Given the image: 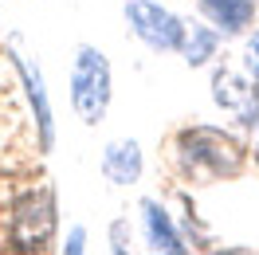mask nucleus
Returning a JSON list of instances; mask_svg holds the SVG:
<instances>
[{
  "instance_id": "39448f33",
  "label": "nucleus",
  "mask_w": 259,
  "mask_h": 255,
  "mask_svg": "<svg viewBox=\"0 0 259 255\" xmlns=\"http://www.w3.org/2000/svg\"><path fill=\"white\" fill-rule=\"evenodd\" d=\"M122 16H126L130 35L153 55H177L185 44V32H189V24L161 0H126Z\"/></svg>"
},
{
  "instance_id": "4468645a",
  "label": "nucleus",
  "mask_w": 259,
  "mask_h": 255,
  "mask_svg": "<svg viewBox=\"0 0 259 255\" xmlns=\"http://www.w3.org/2000/svg\"><path fill=\"white\" fill-rule=\"evenodd\" d=\"M251 149H255V165H259V134H255V145H251Z\"/></svg>"
},
{
  "instance_id": "7ed1b4c3",
  "label": "nucleus",
  "mask_w": 259,
  "mask_h": 255,
  "mask_svg": "<svg viewBox=\"0 0 259 255\" xmlns=\"http://www.w3.org/2000/svg\"><path fill=\"white\" fill-rule=\"evenodd\" d=\"M71 110L82 126H98L106 122L114 102V67L106 51L95 44H79L71 55Z\"/></svg>"
},
{
  "instance_id": "ddd939ff",
  "label": "nucleus",
  "mask_w": 259,
  "mask_h": 255,
  "mask_svg": "<svg viewBox=\"0 0 259 255\" xmlns=\"http://www.w3.org/2000/svg\"><path fill=\"white\" fill-rule=\"evenodd\" d=\"M59 251H63V255H82V251H87V228H82V224H71V228H67Z\"/></svg>"
},
{
  "instance_id": "f8f14e48",
  "label": "nucleus",
  "mask_w": 259,
  "mask_h": 255,
  "mask_svg": "<svg viewBox=\"0 0 259 255\" xmlns=\"http://www.w3.org/2000/svg\"><path fill=\"white\" fill-rule=\"evenodd\" d=\"M240 67L259 82V28L243 35V51H240Z\"/></svg>"
},
{
  "instance_id": "9b49d317",
  "label": "nucleus",
  "mask_w": 259,
  "mask_h": 255,
  "mask_svg": "<svg viewBox=\"0 0 259 255\" xmlns=\"http://www.w3.org/2000/svg\"><path fill=\"white\" fill-rule=\"evenodd\" d=\"M106 243H110V251H114V255L134 251V224H130V216H118V220L110 224V232H106Z\"/></svg>"
},
{
  "instance_id": "f257e3e1",
  "label": "nucleus",
  "mask_w": 259,
  "mask_h": 255,
  "mask_svg": "<svg viewBox=\"0 0 259 255\" xmlns=\"http://www.w3.org/2000/svg\"><path fill=\"white\" fill-rule=\"evenodd\" d=\"M173 153L185 177L193 181H236L247 169V145L224 126L193 122L173 138Z\"/></svg>"
},
{
  "instance_id": "f03ea898",
  "label": "nucleus",
  "mask_w": 259,
  "mask_h": 255,
  "mask_svg": "<svg viewBox=\"0 0 259 255\" xmlns=\"http://www.w3.org/2000/svg\"><path fill=\"white\" fill-rule=\"evenodd\" d=\"M59 236V196L51 181L28 185L8 204V239L4 247L16 255H44Z\"/></svg>"
},
{
  "instance_id": "2eb2a0df",
  "label": "nucleus",
  "mask_w": 259,
  "mask_h": 255,
  "mask_svg": "<svg viewBox=\"0 0 259 255\" xmlns=\"http://www.w3.org/2000/svg\"><path fill=\"white\" fill-rule=\"evenodd\" d=\"M255 118H259V82H255Z\"/></svg>"
},
{
  "instance_id": "9d476101",
  "label": "nucleus",
  "mask_w": 259,
  "mask_h": 255,
  "mask_svg": "<svg viewBox=\"0 0 259 255\" xmlns=\"http://www.w3.org/2000/svg\"><path fill=\"white\" fill-rule=\"evenodd\" d=\"M220 48H224V35L216 32L212 24H193L189 32H185V44H181V59H185V67H193V71H200V67H212L216 63V55H220Z\"/></svg>"
},
{
  "instance_id": "1a4fd4ad",
  "label": "nucleus",
  "mask_w": 259,
  "mask_h": 255,
  "mask_svg": "<svg viewBox=\"0 0 259 255\" xmlns=\"http://www.w3.org/2000/svg\"><path fill=\"white\" fill-rule=\"evenodd\" d=\"M196 12L204 24H212L224 39H240L251 32L259 12V0H196Z\"/></svg>"
},
{
  "instance_id": "20e7f679",
  "label": "nucleus",
  "mask_w": 259,
  "mask_h": 255,
  "mask_svg": "<svg viewBox=\"0 0 259 255\" xmlns=\"http://www.w3.org/2000/svg\"><path fill=\"white\" fill-rule=\"evenodd\" d=\"M8 63L16 71V82L24 91V102H28V114H32V130H35V145L39 153H51L55 149V106H51V91H48V79H44V67L32 51L20 48V39H8Z\"/></svg>"
},
{
  "instance_id": "0eeeda50",
  "label": "nucleus",
  "mask_w": 259,
  "mask_h": 255,
  "mask_svg": "<svg viewBox=\"0 0 259 255\" xmlns=\"http://www.w3.org/2000/svg\"><path fill=\"white\" fill-rule=\"evenodd\" d=\"M138 224H142V239H146L149 251L189 255V239H185V232H181V220L169 212L165 200L142 196V200H138Z\"/></svg>"
},
{
  "instance_id": "423d86ee",
  "label": "nucleus",
  "mask_w": 259,
  "mask_h": 255,
  "mask_svg": "<svg viewBox=\"0 0 259 255\" xmlns=\"http://www.w3.org/2000/svg\"><path fill=\"white\" fill-rule=\"evenodd\" d=\"M208 91H212L216 110H224L228 118H236V122L247 126V130H259V118H255V79H251L243 67L216 63L212 67Z\"/></svg>"
},
{
  "instance_id": "6e6552de",
  "label": "nucleus",
  "mask_w": 259,
  "mask_h": 255,
  "mask_svg": "<svg viewBox=\"0 0 259 255\" xmlns=\"http://www.w3.org/2000/svg\"><path fill=\"white\" fill-rule=\"evenodd\" d=\"M98 169L102 177L118 185V189H130L146 177V153H142V142L138 138H110L102 145V157H98Z\"/></svg>"
}]
</instances>
